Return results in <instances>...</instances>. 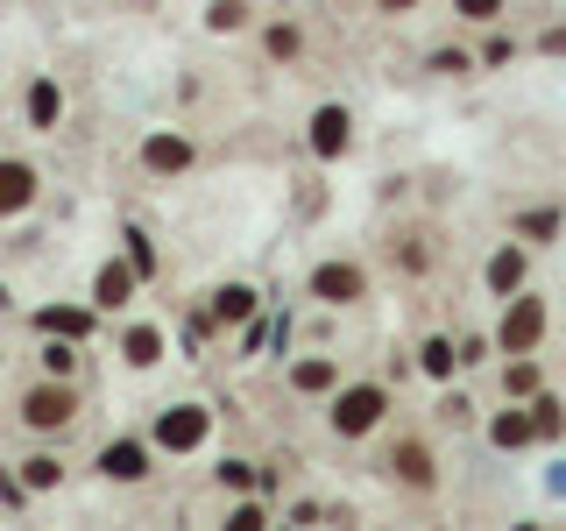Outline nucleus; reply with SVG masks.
Returning a JSON list of instances; mask_svg holds the SVG:
<instances>
[{"instance_id": "f257e3e1", "label": "nucleus", "mask_w": 566, "mask_h": 531, "mask_svg": "<svg viewBox=\"0 0 566 531\" xmlns=\"http://www.w3.org/2000/svg\"><path fill=\"white\" fill-rule=\"evenodd\" d=\"M22 418L35 425V433H50V425H71V418H78V397H71L64 383H43V389H29V397H22Z\"/></svg>"}, {"instance_id": "f03ea898", "label": "nucleus", "mask_w": 566, "mask_h": 531, "mask_svg": "<svg viewBox=\"0 0 566 531\" xmlns=\"http://www.w3.org/2000/svg\"><path fill=\"white\" fill-rule=\"evenodd\" d=\"M382 418V389L376 383H361V389H347V397L340 404H333V433H368V425H376Z\"/></svg>"}, {"instance_id": "7ed1b4c3", "label": "nucleus", "mask_w": 566, "mask_h": 531, "mask_svg": "<svg viewBox=\"0 0 566 531\" xmlns=\"http://www.w3.org/2000/svg\"><path fill=\"white\" fill-rule=\"evenodd\" d=\"M361 291H368V277L354 270V262H326V270H312V298H326V305H354Z\"/></svg>"}, {"instance_id": "20e7f679", "label": "nucleus", "mask_w": 566, "mask_h": 531, "mask_svg": "<svg viewBox=\"0 0 566 531\" xmlns=\"http://www.w3.org/2000/svg\"><path fill=\"white\" fill-rule=\"evenodd\" d=\"M538 333H545V305H538V298H517L510 319H503V347L524 354V347H538Z\"/></svg>"}, {"instance_id": "39448f33", "label": "nucleus", "mask_w": 566, "mask_h": 531, "mask_svg": "<svg viewBox=\"0 0 566 531\" xmlns=\"http://www.w3.org/2000/svg\"><path fill=\"white\" fill-rule=\"evenodd\" d=\"M156 439H164V447H177V454H185V447H199V439H206V412H199V404H177V412H164Z\"/></svg>"}, {"instance_id": "423d86ee", "label": "nucleus", "mask_w": 566, "mask_h": 531, "mask_svg": "<svg viewBox=\"0 0 566 531\" xmlns=\"http://www.w3.org/2000/svg\"><path fill=\"white\" fill-rule=\"evenodd\" d=\"M389 468H397V482H411V489H432V454H424L418 439H403V447L389 454Z\"/></svg>"}, {"instance_id": "0eeeda50", "label": "nucleus", "mask_w": 566, "mask_h": 531, "mask_svg": "<svg viewBox=\"0 0 566 531\" xmlns=\"http://www.w3.org/2000/svg\"><path fill=\"white\" fill-rule=\"evenodd\" d=\"M35 199V170L29 164H0V212H22Z\"/></svg>"}, {"instance_id": "6e6552de", "label": "nucleus", "mask_w": 566, "mask_h": 531, "mask_svg": "<svg viewBox=\"0 0 566 531\" xmlns=\"http://www.w3.org/2000/svg\"><path fill=\"white\" fill-rule=\"evenodd\" d=\"M312 149H318V156H340V149H347V114H340V106H318V121H312Z\"/></svg>"}, {"instance_id": "1a4fd4ad", "label": "nucleus", "mask_w": 566, "mask_h": 531, "mask_svg": "<svg viewBox=\"0 0 566 531\" xmlns=\"http://www.w3.org/2000/svg\"><path fill=\"white\" fill-rule=\"evenodd\" d=\"M99 468L114 475V482H142V475H149V468H142V447H135V439H120V447H106V454H99Z\"/></svg>"}, {"instance_id": "9d476101", "label": "nucleus", "mask_w": 566, "mask_h": 531, "mask_svg": "<svg viewBox=\"0 0 566 531\" xmlns=\"http://www.w3.org/2000/svg\"><path fill=\"white\" fill-rule=\"evenodd\" d=\"M142 156H149V170H185V164H191V142H177V135H156Z\"/></svg>"}, {"instance_id": "9b49d317", "label": "nucleus", "mask_w": 566, "mask_h": 531, "mask_svg": "<svg viewBox=\"0 0 566 531\" xmlns=\"http://www.w3.org/2000/svg\"><path fill=\"white\" fill-rule=\"evenodd\" d=\"M64 114V100H57V85H29V121H35V128H50V121H57Z\"/></svg>"}, {"instance_id": "f8f14e48", "label": "nucleus", "mask_w": 566, "mask_h": 531, "mask_svg": "<svg viewBox=\"0 0 566 531\" xmlns=\"http://www.w3.org/2000/svg\"><path fill=\"white\" fill-rule=\"evenodd\" d=\"M212 312H220V319H248V312H255V291H248V283H227V291L212 298Z\"/></svg>"}, {"instance_id": "ddd939ff", "label": "nucleus", "mask_w": 566, "mask_h": 531, "mask_svg": "<svg viewBox=\"0 0 566 531\" xmlns=\"http://www.w3.org/2000/svg\"><path fill=\"white\" fill-rule=\"evenodd\" d=\"M517 277H524V256H517V248H503V256L489 262V283H495V291H517Z\"/></svg>"}, {"instance_id": "4468645a", "label": "nucleus", "mask_w": 566, "mask_h": 531, "mask_svg": "<svg viewBox=\"0 0 566 531\" xmlns=\"http://www.w3.org/2000/svg\"><path fill=\"white\" fill-rule=\"evenodd\" d=\"M538 433V418H524V412H510V418H495V447H524V439Z\"/></svg>"}, {"instance_id": "2eb2a0df", "label": "nucleus", "mask_w": 566, "mask_h": 531, "mask_svg": "<svg viewBox=\"0 0 566 531\" xmlns=\"http://www.w3.org/2000/svg\"><path fill=\"white\" fill-rule=\"evenodd\" d=\"M128 270H114V262H106V270H99V283H93V291H99V305H120V298H128Z\"/></svg>"}, {"instance_id": "dca6fc26", "label": "nucleus", "mask_w": 566, "mask_h": 531, "mask_svg": "<svg viewBox=\"0 0 566 531\" xmlns=\"http://www.w3.org/2000/svg\"><path fill=\"white\" fill-rule=\"evenodd\" d=\"M156 347H164V341H156L149 326H135V333H128V362H135V368H149V362H156Z\"/></svg>"}, {"instance_id": "f3484780", "label": "nucleus", "mask_w": 566, "mask_h": 531, "mask_svg": "<svg viewBox=\"0 0 566 531\" xmlns=\"http://www.w3.org/2000/svg\"><path fill=\"white\" fill-rule=\"evenodd\" d=\"M248 22V0H220V8H212V29H241Z\"/></svg>"}, {"instance_id": "a211bd4d", "label": "nucleus", "mask_w": 566, "mask_h": 531, "mask_svg": "<svg viewBox=\"0 0 566 531\" xmlns=\"http://www.w3.org/2000/svg\"><path fill=\"white\" fill-rule=\"evenodd\" d=\"M460 362V354L447 347V341H424V368H432V376H447V368Z\"/></svg>"}, {"instance_id": "6ab92c4d", "label": "nucleus", "mask_w": 566, "mask_h": 531, "mask_svg": "<svg viewBox=\"0 0 566 531\" xmlns=\"http://www.w3.org/2000/svg\"><path fill=\"white\" fill-rule=\"evenodd\" d=\"M50 482H57V460L35 454V460H29V489H50Z\"/></svg>"}, {"instance_id": "aec40b11", "label": "nucleus", "mask_w": 566, "mask_h": 531, "mask_svg": "<svg viewBox=\"0 0 566 531\" xmlns=\"http://www.w3.org/2000/svg\"><path fill=\"white\" fill-rule=\"evenodd\" d=\"M326 383H333L326 362H305V368H297V389H326Z\"/></svg>"}, {"instance_id": "412c9836", "label": "nucleus", "mask_w": 566, "mask_h": 531, "mask_svg": "<svg viewBox=\"0 0 566 531\" xmlns=\"http://www.w3.org/2000/svg\"><path fill=\"white\" fill-rule=\"evenodd\" d=\"M510 389H517V397H531V389H538V368L517 362V368H510Z\"/></svg>"}, {"instance_id": "4be33fe9", "label": "nucleus", "mask_w": 566, "mask_h": 531, "mask_svg": "<svg viewBox=\"0 0 566 531\" xmlns=\"http://www.w3.org/2000/svg\"><path fill=\"white\" fill-rule=\"evenodd\" d=\"M43 326H57V333H85V312H43Z\"/></svg>"}, {"instance_id": "5701e85b", "label": "nucleus", "mask_w": 566, "mask_h": 531, "mask_svg": "<svg viewBox=\"0 0 566 531\" xmlns=\"http://www.w3.org/2000/svg\"><path fill=\"white\" fill-rule=\"evenodd\" d=\"M460 14H474V22H489V14H495V0H460Z\"/></svg>"}, {"instance_id": "b1692460", "label": "nucleus", "mask_w": 566, "mask_h": 531, "mask_svg": "<svg viewBox=\"0 0 566 531\" xmlns=\"http://www.w3.org/2000/svg\"><path fill=\"white\" fill-rule=\"evenodd\" d=\"M382 8H389V14H397V8H418V0H382Z\"/></svg>"}, {"instance_id": "393cba45", "label": "nucleus", "mask_w": 566, "mask_h": 531, "mask_svg": "<svg viewBox=\"0 0 566 531\" xmlns=\"http://www.w3.org/2000/svg\"><path fill=\"white\" fill-rule=\"evenodd\" d=\"M0 298H8V291H0Z\"/></svg>"}]
</instances>
